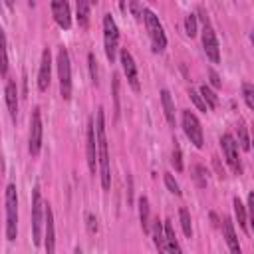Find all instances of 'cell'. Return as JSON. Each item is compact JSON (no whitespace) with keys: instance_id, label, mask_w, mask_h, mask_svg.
I'll use <instances>...</instances> for the list:
<instances>
[{"instance_id":"6da1fadb","label":"cell","mask_w":254,"mask_h":254,"mask_svg":"<svg viewBox=\"0 0 254 254\" xmlns=\"http://www.w3.org/2000/svg\"><path fill=\"white\" fill-rule=\"evenodd\" d=\"M95 137H97V161H99V177L101 187L107 190L111 187V169H109V153H107V135H105V113L103 107L97 109L95 115Z\"/></svg>"},{"instance_id":"7a4b0ae2","label":"cell","mask_w":254,"mask_h":254,"mask_svg":"<svg viewBox=\"0 0 254 254\" xmlns=\"http://www.w3.org/2000/svg\"><path fill=\"white\" fill-rule=\"evenodd\" d=\"M18 234V194L16 185L6 187V238L12 242Z\"/></svg>"},{"instance_id":"3957f363","label":"cell","mask_w":254,"mask_h":254,"mask_svg":"<svg viewBox=\"0 0 254 254\" xmlns=\"http://www.w3.org/2000/svg\"><path fill=\"white\" fill-rule=\"evenodd\" d=\"M143 18H145V26H147V32H149V38H151L153 52H163L167 48V36H165V30H163L157 14L151 8H145Z\"/></svg>"},{"instance_id":"277c9868","label":"cell","mask_w":254,"mask_h":254,"mask_svg":"<svg viewBox=\"0 0 254 254\" xmlns=\"http://www.w3.org/2000/svg\"><path fill=\"white\" fill-rule=\"evenodd\" d=\"M58 75H60V95L67 101L71 99V62L64 46L58 50Z\"/></svg>"},{"instance_id":"5b68a950","label":"cell","mask_w":254,"mask_h":254,"mask_svg":"<svg viewBox=\"0 0 254 254\" xmlns=\"http://www.w3.org/2000/svg\"><path fill=\"white\" fill-rule=\"evenodd\" d=\"M46 218V204L42 202V190L40 187H34L32 190V240L38 246L42 242V220Z\"/></svg>"},{"instance_id":"8992f818","label":"cell","mask_w":254,"mask_h":254,"mask_svg":"<svg viewBox=\"0 0 254 254\" xmlns=\"http://www.w3.org/2000/svg\"><path fill=\"white\" fill-rule=\"evenodd\" d=\"M103 46H105L107 60L113 64L115 62V54H117V46H119V28H117V24H115L111 14L103 16Z\"/></svg>"},{"instance_id":"52a82bcc","label":"cell","mask_w":254,"mask_h":254,"mask_svg":"<svg viewBox=\"0 0 254 254\" xmlns=\"http://www.w3.org/2000/svg\"><path fill=\"white\" fill-rule=\"evenodd\" d=\"M183 129H185V135L189 137V141L200 149L204 139H202V127H200V121L196 119V115L190 111V109H185L183 111Z\"/></svg>"},{"instance_id":"ba28073f","label":"cell","mask_w":254,"mask_h":254,"mask_svg":"<svg viewBox=\"0 0 254 254\" xmlns=\"http://www.w3.org/2000/svg\"><path fill=\"white\" fill-rule=\"evenodd\" d=\"M42 149V113L40 107L32 109L30 117V135H28V151L32 157H36Z\"/></svg>"},{"instance_id":"9c48e42d","label":"cell","mask_w":254,"mask_h":254,"mask_svg":"<svg viewBox=\"0 0 254 254\" xmlns=\"http://www.w3.org/2000/svg\"><path fill=\"white\" fill-rule=\"evenodd\" d=\"M220 147L224 151V157H226V163L230 165V169L238 175L242 171V165H240V159H238V143L234 141V137L230 133H224L220 137Z\"/></svg>"},{"instance_id":"30bf717a","label":"cell","mask_w":254,"mask_h":254,"mask_svg":"<svg viewBox=\"0 0 254 254\" xmlns=\"http://www.w3.org/2000/svg\"><path fill=\"white\" fill-rule=\"evenodd\" d=\"M202 48H204L206 58H208L212 64H218V62H220V48H218V40H216L214 30L210 28V24H204V30H202Z\"/></svg>"},{"instance_id":"8fae6325","label":"cell","mask_w":254,"mask_h":254,"mask_svg":"<svg viewBox=\"0 0 254 254\" xmlns=\"http://www.w3.org/2000/svg\"><path fill=\"white\" fill-rule=\"evenodd\" d=\"M85 141H87V145H85V149H87V167H89L91 175H95V167L99 165V161H97V137H95L93 119L87 121V137H85Z\"/></svg>"},{"instance_id":"7c38bea8","label":"cell","mask_w":254,"mask_h":254,"mask_svg":"<svg viewBox=\"0 0 254 254\" xmlns=\"http://www.w3.org/2000/svg\"><path fill=\"white\" fill-rule=\"evenodd\" d=\"M119 58H121V65H123V71H125V77H127L129 85L135 91H139L141 85H139V73H137V64H135L133 56L127 50H121V56Z\"/></svg>"},{"instance_id":"4fadbf2b","label":"cell","mask_w":254,"mask_h":254,"mask_svg":"<svg viewBox=\"0 0 254 254\" xmlns=\"http://www.w3.org/2000/svg\"><path fill=\"white\" fill-rule=\"evenodd\" d=\"M50 77H52V54H50V48H44L42 62H40V71H38V87H40V91H46L50 87Z\"/></svg>"},{"instance_id":"5bb4252c","label":"cell","mask_w":254,"mask_h":254,"mask_svg":"<svg viewBox=\"0 0 254 254\" xmlns=\"http://www.w3.org/2000/svg\"><path fill=\"white\" fill-rule=\"evenodd\" d=\"M46 224H44V242H46V254L56 252V228H54V210L50 204H46Z\"/></svg>"},{"instance_id":"9a60e30c","label":"cell","mask_w":254,"mask_h":254,"mask_svg":"<svg viewBox=\"0 0 254 254\" xmlns=\"http://www.w3.org/2000/svg\"><path fill=\"white\" fill-rule=\"evenodd\" d=\"M52 14H54V20H56V24L60 28L69 30V26H71V14H69V4L67 2H62V0L52 2Z\"/></svg>"},{"instance_id":"2e32d148","label":"cell","mask_w":254,"mask_h":254,"mask_svg":"<svg viewBox=\"0 0 254 254\" xmlns=\"http://www.w3.org/2000/svg\"><path fill=\"white\" fill-rule=\"evenodd\" d=\"M222 234L226 238L230 254H242L240 244H238V236H236V230H234V224H232V220L228 216H224V220H222Z\"/></svg>"},{"instance_id":"e0dca14e","label":"cell","mask_w":254,"mask_h":254,"mask_svg":"<svg viewBox=\"0 0 254 254\" xmlns=\"http://www.w3.org/2000/svg\"><path fill=\"white\" fill-rule=\"evenodd\" d=\"M4 93H6V105H8V111H10L12 119H16V115H18V87H16V81H14V79H8V77H6Z\"/></svg>"},{"instance_id":"ac0fdd59","label":"cell","mask_w":254,"mask_h":254,"mask_svg":"<svg viewBox=\"0 0 254 254\" xmlns=\"http://www.w3.org/2000/svg\"><path fill=\"white\" fill-rule=\"evenodd\" d=\"M151 232H153V242H155L159 254H167V234H165V226L159 218L153 220V230Z\"/></svg>"},{"instance_id":"d6986e66","label":"cell","mask_w":254,"mask_h":254,"mask_svg":"<svg viewBox=\"0 0 254 254\" xmlns=\"http://www.w3.org/2000/svg\"><path fill=\"white\" fill-rule=\"evenodd\" d=\"M161 103H163V111H165V119L171 127H175V103L171 99L169 89H161Z\"/></svg>"},{"instance_id":"ffe728a7","label":"cell","mask_w":254,"mask_h":254,"mask_svg":"<svg viewBox=\"0 0 254 254\" xmlns=\"http://www.w3.org/2000/svg\"><path fill=\"white\" fill-rule=\"evenodd\" d=\"M139 220H141L143 232H151V212H149L147 196H139Z\"/></svg>"},{"instance_id":"44dd1931","label":"cell","mask_w":254,"mask_h":254,"mask_svg":"<svg viewBox=\"0 0 254 254\" xmlns=\"http://www.w3.org/2000/svg\"><path fill=\"white\" fill-rule=\"evenodd\" d=\"M165 234H167V254H183L181 244H179V240L175 236L173 224L169 220H165Z\"/></svg>"},{"instance_id":"7402d4cb","label":"cell","mask_w":254,"mask_h":254,"mask_svg":"<svg viewBox=\"0 0 254 254\" xmlns=\"http://www.w3.org/2000/svg\"><path fill=\"white\" fill-rule=\"evenodd\" d=\"M232 204H234V216H236L240 228H242V230H248V214H246V206L242 204V200H240L238 196H234Z\"/></svg>"},{"instance_id":"603a6c76","label":"cell","mask_w":254,"mask_h":254,"mask_svg":"<svg viewBox=\"0 0 254 254\" xmlns=\"http://www.w3.org/2000/svg\"><path fill=\"white\" fill-rule=\"evenodd\" d=\"M75 10H77V24H79V28H87L89 26V10H91V4L81 0V2H77Z\"/></svg>"},{"instance_id":"cb8c5ba5","label":"cell","mask_w":254,"mask_h":254,"mask_svg":"<svg viewBox=\"0 0 254 254\" xmlns=\"http://www.w3.org/2000/svg\"><path fill=\"white\" fill-rule=\"evenodd\" d=\"M198 93L202 95V99H204V103H206L208 109H214V107L218 105V97H216V93H214L208 85H200V91H198Z\"/></svg>"},{"instance_id":"d4e9b609","label":"cell","mask_w":254,"mask_h":254,"mask_svg":"<svg viewBox=\"0 0 254 254\" xmlns=\"http://www.w3.org/2000/svg\"><path fill=\"white\" fill-rule=\"evenodd\" d=\"M179 216H181V226H183L185 236L190 238L192 236V226H190V214H189V210L187 208H181L179 210Z\"/></svg>"},{"instance_id":"484cf974","label":"cell","mask_w":254,"mask_h":254,"mask_svg":"<svg viewBox=\"0 0 254 254\" xmlns=\"http://www.w3.org/2000/svg\"><path fill=\"white\" fill-rule=\"evenodd\" d=\"M87 64H89L91 81H93V85L97 87V85H99V65H97V60H95V56H93V54H89V56H87Z\"/></svg>"},{"instance_id":"4316f807","label":"cell","mask_w":254,"mask_h":254,"mask_svg":"<svg viewBox=\"0 0 254 254\" xmlns=\"http://www.w3.org/2000/svg\"><path fill=\"white\" fill-rule=\"evenodd\" d=\"M171 163H173L175 171H183V157H181V145H179V141H177V139L173 141V159H171Z\"/></svg>"},{"instance_id":"83f0119b","label":"cell","mask_w":254,"mask_h":254,"mask_svg":"<svg viewBox=\"0 0 254 254\" xmlns=\"http://www.w3.org/2000/svg\"><path fill=\"white\" fill-rule=\"evenodd\" d=\"M242 97H244L246 105L250 109H254V85L252 83H248V81L242 83Z\"/></svg>"},{"instance_id":"f1b7e54d","label":"cell","mask_w":254,"mask_h":254,"mask_svg":"<svg viewBox=\"0 0 254 254\" xmlns=\"http://www.w3.org/2000/svg\"><path fill=\"white\" fill-rule=\"evenodd\" d=\"M185 32L190 38L196 36V16L194 14H187V18H185Z\"/></svg>"},{"instance_id":"f546056e","label":"cell","mask_w":254,"mask_h":254,"mask_svg":"<svg viewBox=\"0 0 254 254\" xmlns=\"http://www.w3.org/2000/svg\"><path fill=\"white\" fill-rule=\"evenodd\" d=\"M165 185H167L169 192H173L175 196H181V187H179V183L175 181V177L171 173H165Z\"/></svg>"},{"instance_id":"4dcf8cb0","label":"cell","mask_w":254,"mask_h":254,"mask_svg":"<svg viewBox=\"0 0 254 254\" xmlns=\"http://www.w3.org/2000/svg\"><path fill=\"white\" fill-rule=\"evenodd\" d=\"M2 75L6 77L8 73V42H6V34L2 32Z\"/></svg>"},{"instance_id":"1f68e13d","label":"cell","mask_w":254,"mask_h":254,"mask_svg":"<svg viewBox=\"0 0 254 254\" xmlns=\"http://www.w3.org/2000/svg\"><path fill=\"white\" fill-rule=\"evenodd\" d=\"M238 143H240V147H242L244 151H248V149H250V139H248L246 127H244L242 123H238Z\"/></svg>"},{"instance_id":"d6a6232c","label":"cell","mask_w":254,"mask_h":254,"mask_svg":"<svg viewBox=\"0 0 254 254\" xmlns=\"http://www.w3.org/2000/svg\"><path fill=\"white\" fill-rule=\"evenodd\" d=\"M189 95H190V99H192V103H194V105H196V107H198L200 111H204V113L208 111V107H206V103H204V99H202V95H200L198 91H194V89H190V91H189Z\"/></svg>"},{"instance_id":"836d02e7","label":"cell","mask_w":254,"mask_h":254,"mask_svg":"<svg viewBox=\"0 0 254 254\" xmlns=\"http://www.w3.org/2000/svg\"><path fill=\"white\" fill-rule=\"evenodd\" d=\"M194 181H196V185L202 189V187H206V175H204V169L200 167V165H196L194 169Z\"/></svg>"},{"instance_id":"e575fe53","label":"cell","mask_w":254,"mask_h":254,"mask_svg":"<svg viewBox=\"0 0 254 254\" xmlns=\"http://www.w3.org/2000/svg\"><path fill=\"white\" fill-rule=\"evenodd\" d=\"M113 99H115V115L119 113V79L113 75Z\"/></svg>"},{"instance_id":"d590c367","label":"cell","mask_w":254,"mask_h":254,"mask_svg":"<svg viewBox=\"0 0 254 254\" xmlns=\"http://www.w3.org/2000/svg\"><path fill=\"white\" fill-rule=\"evenodd\" d=\"M248 218H250V224L254 230V192L248 194Z\"/></svg>"},{"instance_id":"8d00e7d4","label":"cell","mask_w":254,"mask_h":254,"mask_svg":"<svg viewBox=\"0 0 254 254\" xmlns=\"http://www.w3.org/2000/svg\"><path fill=\"white\" fill-rule=\"evenodd\" d=\"M131 10H133V14H135V18H139V16H143V10H145V6L143 4H139V2H129L127 4Z\"/></svg>"},{"instance_id":"74e56055","label":"cell","mask_w":254,"mask_h":254,"mask_svg":"<svg viewBox=\"0 0 254 254\" xmlns=\"http://www.w3.org/2000/svg\"><path fill=\"white\" fill-rule=\"evenodd\" d=\"M208 77H210V83H212L214 87H220V85H222V81H220V75H218V73H216L212 67L208 69Z\"/></svg>"},{"instance_id":"f35d334b","label":"cell","mask_w":254,"mask_h":254,"mask_svg":"<svg viewBox=\"0 0 254 254\" xmlns=\"http://www.w3.org/2000/svg\"><path fill=\"white\" fill-rule=\"evenodd\" d=\"M85 220H87V230H89L91 234H93V232H97V218H95L93 214H87V218H85Z\"/></svg>"},{"instance_id":"ab89813d","label":"cell","mask_w":254,"mask_h":254,"mask_svg":"<svg viewBox=\"0 0 254 254\" xmlns=\"http://www.w3.org/2000/svg\"><path fill=\"white\" fill-rule=\"evenodd\" d=\"M250 42H252V48H254V30L250 32Z\"/></svg>"},{"instance_id":"60d3db41","label":"cell","mask_w":254,"mask_h":254,"mask_svg":"<svg viewBox=\"0 0 254 254\" xmlns=\"http://www.w3.org/2000/svg\"><path fill=\"white\" fill-rule=\"evenodd\" d=\"M250 143H254V123H252V141Z\"/></svg>"},{"instance_id":"b9f144b4","label":"cell","mask_w":254,"mask_h":254,"mask_svg":"<svg viewBox=\"0 0 254 254\" xmlns=\"http://www.w3.org/2000/svg\"><path fill=\"white\" fill-rule=\"evenodd\" d=\"M73 254H81V248H79V246H77V248H75V252H73Z\"/></svg>"}]
</instances>
